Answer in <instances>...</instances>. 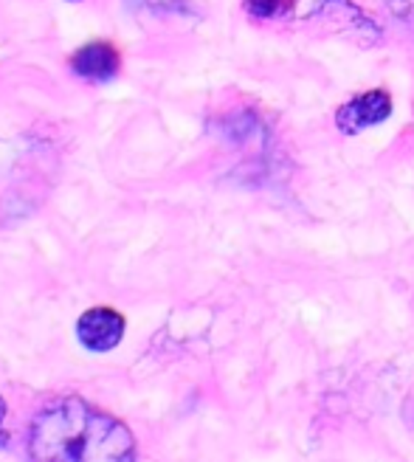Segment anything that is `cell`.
Masks as SVG:
<instances>
[{"mask_svg":"<svg viewBox=\"0 0 414 462\" xmlns=\"http://www.w3.org/2000/svg\"><path fill=\"white\" fill-rule=\"evenodd\" d=\"M290 0H245L248 12L254 17H276L288 9Z\"/></svg>","mask_w":414,"mask_h":462,"instance_id":"cell-5","label":"cell"},{"mask_svg":"<svg viewBox=\"0 0 414 462\" xmlns=\"http://www.w3.org/2000/svg\"><path fill=\"white\" fill-rule=\"evenodd\" d=\"M389 113H392V99H389L386 90H366V94H358L355 99L338 107L336 125L341 133L353 135L381 125L383 119H389Z\"/></svg>","mask_w":414,"mask_h":462,"instance_id":"cell-3","label":"cell"},{"mask_svg":"<svg viewBox=\"0 0 414 462\" xmlns=\"http://www.w3.org/2000/svg\"><path fill=\"white\" fill-rule=\"evenodd\" d=\"M119 51L110 42H87L74 51L71 57V71L87 82H107L119 74Z\"/></svg>","mask_w":414,"mask_h":462,"instance_id":"cell-4","label":"cell"},{"mask_svg":"<svg viewBox=\"0 0 414 462\" xmlns=\"http://www.w3.org/2000/svg\"><path fill=\"white\" fill-rule=\"evenodd\" d=\"M124 316L113 308H90L77 321V336L90 353H107L124 338Z\"/></svg>","mask_w":414,"mask_h":462,"instance_id":"cell-2","label":"cell"},{"mask_svg":"<svg viewBox=\"0 0 414 462\" xmlns=\"http://www.w3.org/2000/svg\"><path fill=\"white\" fill-rule=\"evenodd\" d=\"M29 457L40 462H127L135 459V440L122 420L71 398L34 418Z\"/></svg>","mask_w":414,"mask_h":462,"instance_id":"cell-1","label":"cell"},{"mask_svg":"<svg viewBox=\"0 0 414 462\" xmlns=\"http://www.w3.org/2000/svg\"><path fill=\"white\" fill-rule=\"evenodd\" d=\"M71 4H79V0H71Z\"/></svg>","mask_w":414,"mask_h":462,"instance_id":"cell-7","label":"cell"},{"mask_svg":"<svg viewBox=\"0 0 414 462\" xmlns=\"http://www.w3.org/2000/svg\"><path fill=\"white\" fill-rule=\"evenodd\" d=\"M4 418H6V401L0 398V423H4Z\"/></svg>","mask_w":414,"mask_h":462,"instance_id":"cell-6","label":"cell"}]
</instances>
